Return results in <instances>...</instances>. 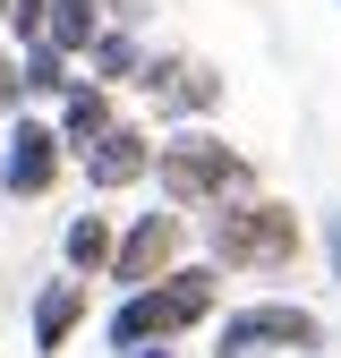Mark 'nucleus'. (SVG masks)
<instances>
[{
	"instance_id": "nucleus-3",
	"label": "nucleus",
	"mask_w": 341,
	"mask_h": 358,
	"mask_svg": "<svg viewBox=\"0 0 341 358\" xmlns=\"http://www.w3.org/2000/svg\"><path fill=\"white\" fill-rule=\"evenodd\" d=\"M205 264L222 273H290L298 264V213L273 196H239L205 213Z\"/></svg>"
},
{
	"instance_id": "nucleus-19",
	"label": "nucleus",
	"mask_w": 341,
	"mask_h": 358,
	"mask_svg": "<svg viewBox=\"0 0 341 358\" xmlns=\"http://www.w3.org/2000/svg\"><path fill=\"white\" fill-rule=\"evenodd\" d=\"M333 9H341V0H333Z\"/></svg>"
},
{
	"instance_id": "nucleus-15",
	"label": "nucleus",
	"mask_w": 341,
	"mask_h": 358,
	"mask_svg": "<svg viewBox=\"0 0 341 358\" xmlns=\"http://www.w3.org/2000/svg\"><path fill=\"white\" fill-rule=\"evenodd\" d=\"M43 26H52V0H9V34H17V52H26V43H43Z\"/></svg>"
},
{
	"instance_id": "nucleus-7",
	"label": "nucleus",
	"mask_w": 341,
	"mask_h": 358,
	"mask_svg": "<svg viewBox=\"0 0 341 358\" xmlns=\"http://www.w3.org/2000/svg\"><path fill=\"white\" fill-rule=\"evenodd\" d=\"M137 85H145V94H162L170 111H180V128H196L213 103H222V77H213L205 60H188V52H170V60H145V77H137Z\"/></svg>"
},
{
	"instance_id": "nucleus-8",
	"label": "nucleus",
	"mask_w": 341,
	"mask_h": 358,
	"mask_svg": "<svg viewBox=\"0 0 341 358\" xmlns=\"http://www.w3.org/2000/svg\"><path fill=\"white\" fill-rule=\"evenodd\" d=\"M137 179H154V137L119 120L111 137L85 154V188H94V196H119V188H137Z\"/></svg>"
},
{
	"instance_id": "nucleus-9",
	"label": "nucleus",
	"mask_w": 341,
	"mask_h": 358,
	"mask_svg": "<svg viewBox=\"0 0 341 358\" xmlns=\"http://www.w3.org/2000/svg\"><path fill=\"white\" fill-rule=\"evenodd\" d=\"M52 128H60V145L85 162V154H94V145L111 137V128H119V103H111V85H77V94L60 103V120H52Z\"/></svg>"
},
{
	"instance_id": "nucleus-11",
	"label": "nucleus",
	"mask_w": 341,
	"mask_h": 358,
	"mask_svg": "<svg viewBox=\"0 0 341 358\" xmlns=\"http://www.w3.org/2000/svg\"><path fill=\"white\" fill-rule=\"evenodd\" d=\"M103 26H111L103 0H52V26H43V43H52V52H68V60H85V52L103 43Z\"/></svg>"
},
{
	"instance_id": "nucleus-2",
	"label": "nucleus",
	"mask_w": 341,
	"mask_h": 358,
	"mask_svg": "<svg viewBox=\"0 0 341 358\" xmlns=\"http://www.w3.org/2000/svg\"><path fill=\"white\" fill-rule=\"evenodd\" d=\"M154 188L180 213H213V205L256 196V162L231 137H213V128H170V137L154 145Z\"/></svg>"
},
{
	"instance_id": "nucleus-4",
	"label": "nucleus",
	"mask_w": 341,
	"mask_h": 358,
	"mask_svg": "<svg viewBox=\"0 0 341 358\" xmlns=\"http://www.w3.org/2000/svg\"><path fill=\"white\" fill-rule=\"evenodd\" d=\"M282 350H324V316L298 299H256V307H231L222 316V341H213V358H282Z\"/></svg>"
},
{
	"instance_id": "nucleus-18",
	"label": "nucleus",
	"mask_w": 341,
	"mask_h": 358,
	"mask_svg": "<svg viewBox=\"0 0 341 358\" xmlns=\"http://www.w3.org/2000/svg\"><path fill=\"white\" fill-rule=\"evenodd\" d=\"M0 26H9V0H0Z\"/></svg>"
},
{
	"instance_id": "nucleus-17",
	"label": "nucleus",
	"mask_w": 341,
	"mask_h": 358,
	"mask_svg": "<svg viewBox=\"0 0 341 358\" xmlns=\"http://www.w3.org/2000/svg\"><path fill=\"white\" fill-rule=\"evenodd\" d=\"M128 358H180V350H170V341H162V350H128Z\"/></svg>"
},
{
	"instance_id": "nucleus-1",
	"label": "nucleus",
	"mask_w": 341,
	"mask_h": 358,
	"mask_svg": "<svg viewBox=\"0 0 341 358\" xmlns=\"http://www.w3.org/2000/svg\"><path fill=\"white\" fill-rule=\"evenodd\" d=\"M213 307H222V264H180V273H162V282H145V290H128V299L111 307L103 341H111L119 358H128V350H162V341L196 333Z\"/></svg>"
},
{
	"instance_id": "nucleus-12",
	"label": "nucleus",
	"mask_w": 341,
	"mask_h": 358,
	"mask_svg": "<svg viewBox=\"0 0 341 358\" xmlns=\"http://www.w3.org/2000/svg\"><path fill=\"white\" fill-rule=\"evenodd\" d=\"M60 256H68V273H77V282L111 273V256H119V231H111V213H77V222H68V239H60Z\"/></svg>"
},
{
	"instance_id": "nucleus-6",
	"label": "nucleus",
	"mask_w": 341,
	"mask_h": 358,
	"mask_svg": "<svg viewBox=\"0 0 341 358\" xmlns=\"http://www.w3.org/2000/svg\"><path fill=\"white\" fill-rule=\"evenodd\" d=\"M60 162H68L60 128L34 120V111H17V120H9V145H0V196H17V205H26V196H52Z\"/></svg>"
},
{
	"instance_id": "nucleus-13",
	"label": "nucleus",
	"mask_w": 341,
	"mask_h": 358,
	"mask_svg": "<svg viewBox=\"0 0 341 358\" xmlns=\"http://www.w3.org/2000/svg\"><path fill=\"white\" fill-rule=\"evenodd\" d=\"M85 60H94V85H137V77H145V52H137L128 26H103V43H94Z\"/></svg>"
},
{
	"instance_id": "nucleus-5",
	"label": "nucleus",
	"mask_w": 341,
	"mask_h": 358,
	"mask_svg": "<svg viewBox=\"0 0 341 358\" xmlns=\"http://www.w3.org/2000/svg\"><path fill=\"white\" fill-rule=\"evenodd\" d=\"M180 248H188V213H180V205L137 213V222L119 231V256H111L103 282H119V299H128V290H145V282H162V273H180Z\"/></svg>"
},
{
	"instance_id": "nucleus-10",
	"label": "nucleus",
	"mask_w": 341,
	"mask_h": 358,
	"mask_svg": "<svg viewBox=\"0 0 341 358\" xmlns=\"http://www.w3.org/2000/svg\"><path fill=\"white\" fill-rule=\"evenodd\" d=\"M85 324V282L77 273H60V282H43L34 290V350L52 358V350H68V333Z\"/></svg>"
},
{
	"instance_id": "nucleus-14",
	"label": "nucleus",
	"mask_w": 341,
	"mask_h": 358,
	"mask_svg": "<svg viewBox=\"0 0 341 358\" xmlns=\"http://www.w3.org/2000/svg\"><path fill=\"white\" fill-rule=\"evenodd\" d=\"M17 77H26V94H52V103H68V94H77L68 52H52V43H26V52H17Z\"/></svg>"
},
{
	"instance_id": "nucleus-16",
	"label": "nucleus",
	"mask_w": 341,
	"mask_h": 358,
	"mask_svg": "<svg viewBox=\"0 0 341 358\" xmlns=\"http://www.w3.org/2000/svg\"><path fill=\"white\" fill-rule=\"evenodd\" d=\"M324 264H333V282H341V205H324Z\"/></svg>"
}]
</instances>
